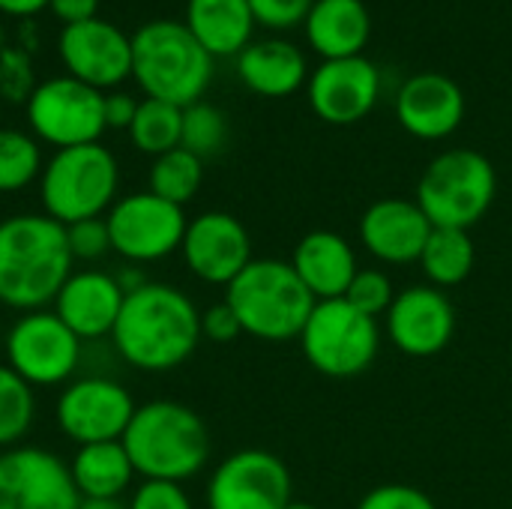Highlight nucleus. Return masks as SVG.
Wrapping results in <instances>:
<instances>
[{
    "label": "nucleus",
    "instance_id": "f257e3e1",
    "mask_svg": "<svg viewBox=\"0 0 512 509\" xmlns=\"http://www.w3.org/2000/svg\"><path fill=\"white\" fill-rule=\"evenodd\" d=\"M117 354L141 372L183 366L201 342V312L174 285L144 282L129 291L111 330Z\"/></svg>",
    "mask_w": 512,
    "mask_h": 509
},
{
    "label": "nucleus",
    "instance_id": "4be33fe9",
    "mask_svg": "<svg viewBox=\"0 0 512 509\" xmlns=\"http://www.w3.org/2000/svg\"><path fill=\"white\" fill-rule=\"evenodd\" d=\"M300 282L309 288L315 300H339L348 294L357 276V255L351 243L336 231H312L306 234L291 258Z\"/></svg>",
    "mask_w": 512,
    "mask_h": 509
},
{
    "label": "nucleus",
    "instance_id": "bb28decb",
    "mask_svg": "<svg viewBox=\"0 0 512 509\" xmlns=\"http://www.w3.org/2000/svg\"><path fill=\"white\" fill-rule=\"evenodd\" d=\"M477 264V249L468 231L459 228H432L426 249L420 255V267L435 288L462 285Z\"/></svg>",
    "mask_w": 512,
    "mask_h": 509
},
{
    "label": "nucleus",
    "instance_id": "0eeeda50",
    "mask_svg": "<svg viewBox=\"0 0 512 509\" xmlns=\"http://www.w3.org/2000/svg\"><path fill=\"white\" fill-rule=\"evenodd\" d=\"M498 174L489 156L471 147L444 150L435 156L420 183L417 204L432 222V228H459L471 231L495 204Z\"/></svg>",
    "mask_w": 512,
    "mask_h": 509
},
{
    "label": "nucleus",
    "instance_id": "9b49d317",
    "mask_svg": "<svg viewBox=\"0 0 512 509\" xmlns=\"http://www.w3.org/2000/svg\"><path fill=\"white\" fill-rule=\"evenodd\" d=\"M81 360V339L48 309L24 312L6 333V366L30 387L66 384Z\"/></svg>",
    "mask_w": 512,
    "mask_h": 509
},
{
    "label": "nucleus",
    "instance_id": "20e7f679",
    "mask_svg": "<svg viewBox=\"0 0 512 509\" xmlns=\"http://www.w3.org/2000/svg\"><path fill=\"white\" fill-rule=\"evenodd\" d=\"M132 78L150 99L186 108L213 81V54L183 21L153 18L132 33Z\"/></svg>",
    "mask_w": 512,
    "mask_h": 509
},
{
    "label": "nucleus",
    "instance_id": "cd10ccee",
    "mask_svg": "<svg viewBox=\"0 0 512 509\" xmlns=\"http://www.w3.org/2000/svg\"><path fill=\"white\" fill-rule=\"evenodd\" d=\"M129 141L141 150L150 153L153 159L180 147V132H183V108L162 102V99H141L132 126L126 129Z\"/></svg>",
    "mask_w": 512,
    "mask_h": 509
},
{
    "label": "nucleus",
    "instance_id": "a19ab883",
    "mask_svg": "<svg viewBox=\"0 0 512 509\" xmlns=\"http://www.w3.org/2000/svg\"><path fill=\"white\" fill-rule=\"evenodd\" d=\"M48 0H0V12L6 15H36L39 9H45Z\"/></svg>",
    "mask_w": 512,
    "mask_h": 509
},
{
    "label": "nucleus",
    "instance_id": "37998d69",
    "mask_svg": "<svg viewBox=\"0 0 512 509\" xmlns=\"http://www.w3.org/2000/svg\"><path fill=\"white\" fill-rule=\"evenodd\" d=\"M285 509H318L315 504H309V501H291Z\"/></svg>",
    "mask_w": 512,
    "mask_h": 509
},
{
    "label": "nucleus",
    "instance_id": "1a4fd4ad",
    "mask_svg": "<svg viewBox=\"0 0 512 509\" xmlns=\"http://www.w3.org/2000/svg\"><path fill=\"white\" fill-rule=\"evenodd\" d=\"M24 105H27V123L33 138L57 150L96 144L108 129L105 93L72 75H54L36 81Z\"/></svg>",
    "mask_w": 512,
    "mask_h": 509
},
{
    "label": "nucleus",
    "instance_id": "6e6552de",
    "mask_svg": "<svg viewBox=\"0 0 512 509\" xmlns=\"http://www.w3.org/2000/svg\"><path fill=\"white\" fill-rule=\"evenodd\" d=\"M303 354L309 366L327 378H357L378 360V321L357 312L345 297L318 300L303 333Z\"/></svg>",
    "mask_w": 512,
    "mask_h": 509
},
{
    "label": "nucleus",
    "instance_id": "39448f33",
    "mask_svg": "<svg viewBox=\"0 0 512 509\" xmlns=\"http://www.w3.org/2000/svg\"><path fill=\"white\" fill-rule=\"evenodd\" d=\"M225 303L252 339L291 342L300 339L318 300L300 282L291 261L252 258V264L225 288Z\"/></svg>",
    "mask_w": 512,
    "mask_h": 509
},
{
    "label": "nucleus",
    "instance_id": "ea45409f",
    "mask_svg": "<svg viewBox=\"0 0 512 509\" xmlns=\"http://www.w3.org/2000/svg\"><path fill=\"white\" fill-rule=\"evenodd\" d=\"M48 9L60 18V24H78L87 18H96L99 0H48Z\"/></svg>",
    "mask_w": 512,
    "mask_h": 509
},
{
    "label": "nucleus",
    "instance_id": "b1692460",
    "mask_svg": "<svg viewBox=\"0 0 512 509\" xmlns=\"http://www.w3.org/2000/svg\"><path fill=\"white\" fill-rule=\"evenodd\" d=\"M369 36L372 12L366 0H315L306 15V39L324 60L363 54Z\"/></svg>",
    "mask_w": 512,
    "mask_h": 509
},
{
    "label": "nucleus",
    "instance_id": "e433bc0d",
    "mask_svg": "<svg viewBox=\"0 0 512 509\" xmlns=\"http://www.w3.org/2000/svg\"><path fill=\"white\" fill-rule=\"evenodd\" d=\"M129 509H195L192 498L186 495V489L180 483H165V480H144L132 501Z\"/></svg>",
    "mask_w": 512,
    "mask_h": 509
},
{
    "label": "nucleus",
    "instance_id": "f704fd0d",
    "mask_svg": "<svg viewBox=\"0 0 512 509\" xmlns=\"http://www.w3.org/2000/svg\"><path fill=\"white\" fill-rule=\"evenodd\" d=\"M357 509H438L435 501L420 492L417 486H408V483H384V486H375Z\"/></svg>",
    "mask_w": 512,
    "mask_h": 509
},
{
    "label": "nucleus",
    "instance_id": "473e14b6",
    "mask_svg": "<svg viewBox=\"0 0 512 509\" xmlns=\"http://www.w3.org/2000/svg\"><path fill=\"white\" fill-rule=\"evenodd\" d=\"M345 300L357 312H363V315L378 321V315L390 312V306L396 300V291H393V282H390V276L384 270H357Z\"/></svg>",
    "mask_w": 512,
    "mask_h": 509
},
{
    "label": "nucleus",
    "instance_id": "72a5a7b5",
    "mask_svg": "<svg viewBox=\"0 0 512 509\" xmlns=\"http://www.w3.org/2000/svg\"><path fill=\"white\" fill-rule=\"evenodd\" d=\"M66 240L75 261H99L105 252H111V234L105 216L66 225Z\"/></svg>",
    "mask_w": 512,
    "mask_h": 509
},
{
    "label": "nucleus",
    "instance_id": "c9c22d12",
    "mask_svg": "<svg viewBox=\"0 0 512 509\" xmlns=\"http://www.w3.org/2000/svg\"><path fill=\"white\" fill-rule=\"evenodd\" d=\"M315 0H249L252 15L258 24L273 30H288L297 24H306V15Z\"/></svg>",
    "mask_w": 512,
    "mask_h": 509
},
{
    "label": "nucleus",
    "instance_id": "2f4dec72",
    "mask_svg": "<svg viewBox=\"0 0 512 509\" xmlns=\"http://www.w3.org/2000/svg\"><path fill=\"white\" fill-rule=\"evenodd\" d=\"M225 144H228V120L216 105L198 99L183 108L180 147H186L198 159H210V156L222 153Z\"/></svg>",
    "mask_w": 512,
    "mask_h": 509
},
{
    "label": "nucleus",
    "instance_id": "7ed1b4c3",
    "mask_svg": "<svg viewBox=\"0 0 512 509\" xmlns=\"http://www.w3.org/2000/svg\"><path fill=\"white\" fill-rule=\"evenodd\" d=\"M120 444L126 447L135 474L144 480L183 483L210 459L204 420L189 405L171 399L138 405Z\"/></svg>",
    "mask_w": 512,
    "mask_h": 509
},
{
    "label": "nucleus",
    "instance_id": "aec40b11",
    "mask_svg": "<svg viewBox=\"0 0 512 509\" xmlns=\"http://www.w3.org/2000/svg\"><path fill=\"white\" fill-rule=\"evenodd\" d=\"M429 234L432 222L408 198H381L360 216V243L384 264L420 261Z\"/></svg>",
    "mask_w": 512,
    "mask_h": 509
},
{
    "label": "nucleus",
    "instance_id": "ddd939ff",
    "mask_svg": "<svg viewBox=\"0 0 512 509\" xmlns=\"http://www.w3.org/2000/svg\"><path fill=\"white\" fill-rule=\"evenodd\" d=\"M69 462L42 447L0 453V509H78Z\"/></svg>",
    "mask_w": 512,
    "mask_h": 509
},
{
    "label": "nucleus",
    "instance_id": "c756f323",
    "mask_svg": "<svg viewBox=\"0 0 512 509\" xmlns=\"http://www.w3.org/2000/svg\"><path fill=\"white\" fill-rule=\"evenodd\" d=\"M42 168V147L30 132L0 129V192L27 189Z\"/></svg>",
    "mask_w": 512,
    "mask_h": 509
},
{
    "label": "nucleus",
    "instance_id": "2eb2a0df",
    "mask_svg": "<svg viewBox=\"0 0 512 509\" xmlns=\"http://www.w3.org/2000/svg\"><path fill=\"white\" fill-rule=\"evenodd\" d=\"M291 501V474L267 450L228 456L207 483V509H285Z\"/></svg>",
    "mask_w": 512,
    "mask_h": 509
},
{
    "label": "nucleus",
    "instance_id": "f03ea898",
    "mask_svg": "<svg viewBox=\"0 0 512 509\" xmlns=\"http://www.w3.org/2000/svg\"><path fill=\"white\" fill-rule=\"evenodd\" d=\"M66 225L45 213L0 219V303L15 312H39L72 276Z\"/></svg>",
    "mask_w": 512,
    "mask_h": 509
},
{
    "label": "nucleus",
    "instance_id": "412c9836",
    "mask_svg": "<svg viewBox=\"0 0 512 509\" xmlns=\"http://www.w3.org/2000/svg\"><path fill=\"white\" fill-rule=\"evenodd\" d=\"M126 291L120 288L117 276L102 270H78L66 279L60 294L54 297V315L81 339H102L111 336Z\"/></svg>",
    "mask_w": 512,
    "mask_h": 509
},
{
    "label": "nucleus",
    "instance_id": "7c9ffc66",
    "mask_svg": "<svg viewBox=\"0 0 512 509\" xmlns=\"http://www.w3.org/2000/svg\"><path fill=\"white\" fill-rule=\"evenodd\" d=\"M33 414V387L9 366H0V450L18 447V441L33 426Z\"/></svg>",
    "mask_w": 512,
    "mask_h": 509
},
{
    "label": "nucleus",
    "instance_id": "9d476101",
    "mask_svg": "<svg viewBox=\"0 0 512 509\" xmlns=\"http://www.w3.org/2000/svg\"><path fill=\"white\" fill-rule=\"evenodd\" d=\"M111 252L132 264H150L174 255L186 237V213L183 207L147 192H132L114 201L105 213Z\"/></svg>",
    "mask_w": 512,
    "mask_h": 509
},
{
    "label": "nucleus",
    "instance_id": "f3484780",
    "mask_svg": "<svg viewBox=\"0 0 512 509\" xmlns=\"http://www.w3.org/2000/svg\"><path fill=\"white\" fill-rule=\"evenodd\" d=\"M186 267L207 285H231L252 264V240L246 225L225 213L207 210L186 225L180 246Z\"/></svg>",
    "mask_w": 512,
    "mask_h": 509
},
{
    "label": "nucleus",
    "instance_id": "423d86ee",
    "mask_svg": "<svg viewBox=\"0 0 512 509\" xmlns=\"http://www.w3.org/2000/svg\"><path fill=\"white\" fill-rule=\"evenodd\" d=\"M120 189V165L105 144H81L54 150L39 174V198L45 216L60 225L105 216Z\"/></svg>",
    "mask_w": 512,
    "mask_h": 509
},
{
    "label": "nucleus",
    "instance_id": "58836bf2",
    "mask_svg": "<svg viewBox=\"0 0 512 509\" xmlns=\"http://www.w3.org/2000/svg\"><path fill=\"white\" fill-rule=\"evenodd\" d=\"M138 111V99L123 90L105 93V126L108 129H129Z\"/></svg>",
    "mask_w": 512,
    "mask_h": 509
},
{
    "label": "nucleus",
    "instance_id": "4468645a",
    "mask_svg": "<svg viewBox=\"0 0 512 509\" xmlns=\"http://www.w3.org/2000/svg\"><path fill=\"white\" fill-rule=\"evenodd\" d=\"M57 54L66 75L102 93L132 75V36L99 15L60 27Z\"/></svg>",
    "mask_w": 512,
    "mask_h": 509
},
{
    "label": "nucleus",
    "instance_id": "5701e85b",
    "mask_svg": "<svg viewBox=\"0 0 512 509\" xmlns=\"http://www.w3.org/2000/svg\"><path fill=\"white\" fill-rule=\"evenodd\" d=\"M237 75L252 93L282 99L306 84L309 63L288 39H255L237 54Z\"/></svg>",
    "mask_w": 512,
    "mask_h": 509
},
{
    "label": "nucleus",
    "instance_id": "a211bd4d",
    "mask_svg": "<svg viewBox=\"0 0 512 509\" xmlns=\"http://www.w3.org/2000/svg\"><path fill=\"white\" fill-rule=\"evenodd\" d=\"M384 321L387 336L408 357H435L456 333V309L435 285H411L399 291Z\"/></svg>",
    "mask_w": 512,
    "mask_h": 509
},
{
    "label": "nucleus",
    "instance_id": "dca6fc26",
    "mask_svg": "<svg viewBox=\"0 0 512 509\" xmlns=\"http://www.w3.org/2000/svg\"><path fill=\"white\" fill-rule=\"evenodd\" d=\"M309 105L312 111L333 126H351L369 117L381 96V72L378 66L357 54L324 60L309 75Z\"/></svg>",
    "mask_w": 512,
    "mask_h": 509
},
{
    "label": "nucleus",
    "instance_id": "a878e982",
    "mask_svg": "<svg viewBox=\"0 0 512 509\" xmlns=\"http://www.w3.org/2000/svg\"><path fill=\"white\" fill-rule=\"evenodd\" d=\"M69 474L78 498H120L129 489L135 468L120 441H102L78 447L69 459Z\"/></svg>",
    "mask_w": 512,
    "mask_h": 509
},
{
    "label": "nucleus",
    "instance_id": "393cba45",
    "mask_svg": "<svg viewBox=\"0 0 512 509\" xmlns=\"http://www.w3.org/2000/svg\"><path fill=\"white\" fill-rule=\"evenodd\" d=\"M183 24L213 57H231L252 42L258 21L249 0H186Z\"/></svg>",
    "mask_w": 512,
    "mask_h": 509
},
{
    "label": "nucleus",
    "instance_id": "6ab92c4d",
    "mask_svg": "<svg viewBox=\"0 0 512 509\" xmlns=\"http://www.w3.org/2000/svg\"><path fill=\"white\" fill-rule=\"evenodd\" d=\"M396 117L405 132L423 141H441L453 135L465 120L462 87L441 72L411 75L396 96Z\"/></svg>",
    "mask_w": 512,
    "mask_h": 509
},
{
    "label": "nucleus",
    "instance_id": "79ce46f5",
    "mask_svg": "<svg viewBox=\"0 0 512 509\" xmlns=\"http://www.w3.org/2000/svg\"><path fill=\"white\" fill-rule=\"evenodd\" d=\"M78 509H129L120 498H81Z\"/></svg>",
    "mask_w": 512,
    "mask_h": 509
},
{
    "label": "nucleus",
    "instance_id": "4c0bfd02",
    "mask_svg": "<svg viewBox=\"0 0 512 509\" xmlns=\"http://www.w3.org/2000/svg\"><path fill=\"white\" fill-rule=\"evenodd\" d=\"M237 336H243V327H240L234 309L225 300L210 306L207 312H201V339H210L216 345H228Z\"/></svg>",
    "mask_w": 512,
    "mask_h": 509
},
{
    "label": "nucleus",
    "instance_id": "f8f14e48",
    "mask_svg": "<svg viewBox=\"0 0 512 509\" xmlns=\"http://www.w3.org/2000/svg\"><path fill=\"white\" fill-rule=\"evenodd\" d=\"M135 399L126 387H120L111 378H78L69 387H63L54 417L60 432L84 444H102V441H123L132 417H135Z\"/></svg>",
    "mask_w": 512,
    "mask_h": 509
},
{
    "label": "nucleus",
    "instance_id": "c85d7f7f",
    "mask_svg": "<svg viewBox=\"0 0 512 509\" xmlns=\"http://www.w3.org/2000/svg\"><path fill=\"white\" fill-rule=\"evenodd\" d=\"M204 180V159L189 153L186 147H174L153 159L150 165V192L183 207L189 204Z\"/></svg>",
    "mask_w": 512,
    "mask_h": 509
}]
</instances>
